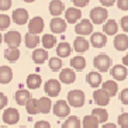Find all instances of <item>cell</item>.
Wrapping results in <instances>:
<instances>
[{
  "mask_svg": "<svg viewBox=\"0 0 128 128\" xmlns=\"http://www.w3.org/2000/svg\"><path fill=\"white\" fill-rule=\"evenodd\" d=\"M0 128H7V127H0Z\"/></svg>",
  "mask_w": 128,
  "mask_h": 128,
  "instance_id": "52",
  "label": "cell"
},
{
  "mask_svg": "<svg viewBox=\"0 0 128 128\" xmlns=\"http://www.w3.org/2000/svg\"><path fill=\"white\" fill-rule=\"evenodd\" d=\"M3 41H4V35H2V34H0V44H2Z\"/></svg>",
  "mask_w": 128,
  "mask_h": 128,
  "instance_id": "50",
  "label": "cell"
},
{
  "mask_svg": "<svg viewBox=\"0 0 128 128\" xmlns=\"http://www.w3.org/2000/svg\"><path fill=\"white\" fill-rule=\"evenodd\" d=\"M110 73L114 78V80H125L128 76V70L125 65H114Z\"/></svg>",
  "mask_w": 128,
  "mask_h": 128,
  "instance_id": "14",
  "label": "cell"
},
{
  "mask_svg": "<svg viewBox=\"0 0 128 128\" xmlns=\"http://www.w3.org/2000/svg\"><path fill=\"white\" fill-rule=\"evenodd\" d=\"M86 102V97H84V93L82 90H70L68 93V103L70 104V107H75V108H80L83 107Z\"/></svg>",
  "mask_w": 128,
  "mask_h": 128,
  "instance_id": "2",
  "label": "cell"
},
{
  "mask_svg": "<svg viewBox=\"0 0 128 128\" xmlns=\"http://www.w3.org/2000/svg\"><path fill=\"white\" fill-rule=\"evenodd\" d=\"M13 79V70L10 69V66H0V83L2 84H7Z\"/></svg>",
  "mask_w": 128,
  "mask_h": 128,
  "instance_id": "25",
  "label": "cell"
},
{
  "mask_svg": "<svg viewBox=\"0 0 128 128\" xmlns=\"http://www.w3.org/2000/svg\"><path fill=\"white\" fill-rule=\"evenodd\" d=\"M26 110L30 116H35V114H40V107H38V98L31 97L28 100V103L26 104Z\"/></svg>",
  "mask_w": 128,
  "mask_h": 128,
  "instance_id": "31",
  "label": "cell"
},
{
  "mask_svg": "<svg viewBox=\"0 0 128 128\" xmlns=\"http://www.w3.org/2000/svg\"><path fill=\"white\" fill-rule=\"evenodd\" d=\"M70 66H72V69H75V70H83V69L86 68V59H84L83 56L72 58Z\"/></svg>",
  "mask_w": 128,
  "mask_h": 128,
  "instance_id": "36",
  "label": "cell"
},
{
  "mask_svg": "<svg viewBox=\"0 0 128 128\" xmlns=\"http://www.w3.org/2000/svg\"><path fill=\"white\" fill-rule=\"evenodd\" d=\"M20 128H27V127H20Z\"/></svg>",
  "mask_w": 128,
  "mask_h": 128,
  "instance_id": "53",
  "label": "cell"
},
{
  "mask_svg": "<svg viewBox=\"0 0 128 128\" xmlns=\"http://www.w3.org/2000/svg\"><path fill=\"white\" fill-rule=\"evenodd\" d=\"M100 3H102V6H104V7H110V6H113L114 3H117V0H98Z\"/></svg>",
  "mask_w": 128,
  "mask_h": 128,
  "instance_id": "47",
  "label": "cell"
},
{
  "mask_svg": "<svg viewBox=\"0 0 128 128\" xmlns=\"http://www.w3.org/2000/svg\"><path fill=\"white\" fill-rule=\"evenodd\" d=\"M49 68H51V70L54 72H58V70H62V60H60V58H51L49 59Z\"/></svg>",
  "mask_w": 128,
  "mask_h": 128,
  "instance_id": "37",
  "label": "cell"
},
{
  "mask_svg": "<svg viewBox=\"0 0 128 128\" xmlns=\"http://www.w3.org/2000/svg\"><path fill=\"white\" fill-rule=\"evenodd\" d=\"M117 6L120 10L128 12V0H117Z\"/></svg>",
  "mask_w": 128,
  "mask_h": 128,
  "instance_id": "42",
  "label": "cell"
},
{
  "mask_svg": "<svg viewBox=\"0 0 128 128\" xmlns=\"http://www.w3.org/2000/svg\"><path fill=\"white\" fill-rule=\"evenodd\" d=\"M75 32L78 35H83V37L93 34V23H92V20H87V18L80 20L79 23L75 26Z\"/></svg>",
  "mask_w": 128,
  "mask_h": 128,
  "instance_id": "7",
  "label": "cell"
},
{
  "mask_svg": "<svg viewBox=\"0 0 128 128\" xmlns=\"http://www.w3.org/2000/svg\"><path fill=\"white\" fill-rule=\"evenodd\" d=\"M65 20L69 24H78L82 20V12L79 7H69L65 10Z\"/></svg>",
  "mask_w": 128,
  "mask_h": 128,
  "instance_id": "11",
  "label": "cell"
},
{
  "mask_svg": "<svg viewBox=\"0 0 128 128\" xmlns=\"http://www.w3.org/2000/svg\"><path fill=\"white\" fill-rule=\"evenodd\" d=\"M4 42L7 44L8 46H17L21 44V34L18 31H7L4 34Z\"/></svg>",
  "mask_w": 128,
  "mask_h": 128,
  "instance_id": "13",
  "label": "cell"
},
{
  "mask_svg": "<svg viewBox=\"0 0 128 128\" xmlns=\"http://www.w3.org/2000/svg\"><path fill=\"white\" fill-rule=\"evenodd\" d=\"M41 84H42V79H41L40 75L31 73V75L27 76V87H28L30 90H37Z\"/></svg>",
  "mask_w": 128,
  "mask_h": 128,
  "instance_id": "24",
  "label": "cell"
},
{
  "mask_svg": "<svg viewBox=\"0 0 128 128\" xmlns=\"http://www.w3.org/2000/svg\"><path fill=\"white\" fill-rule=\"evenodd\" d=\"M10 23H12L10 16H7V14H0V31L7 30L8 27H10Z\"/></svg>",
  "mask_w": 128,
  "mask_h": 128,
  "instance_id": "38",
  "label": "cell"
},
{
  "mask_svg": "<svg viewBox=\"0 0 128 128\" xmlns=\"http://www.w3.org/2000/svg\"><path fill=\"white\" fill-rule=\"evenodd\" d=\"M23 2H26V3H32V2H35V0H23Z\"/></svg>",
  "mask_w": 128,
  "mask_h": 128,
  "instance_id": "51",
  "label": "cell"
},
{
  "mask_svg": "<svg viewBox=\"0 0 128 128\" xmlns=\"http://www.w3.org/2000/svg\"><path fill=\"white\" fill-rule=\"evenodd\" d=\"M93 65L98 72H107L111 66V58L108 55H106V54H100V55L94 58Z\"/></svg>",
  "mask_w": 128,
  "mask_h": 128,
  "instance_id": "4",
  "label": "cell"
},
{
  "mask_svg": "<svg viewBox=\"0 0 128 128\" xmlns=\"http://www.w3.org/2000/svg\"><path fill=\"white\" fill-rule=\"evenodd\" d=\"M117 31H118V24L116 20H107L103 24V32L106 35H117Z\"/></svg>",
  "mask_w": 128,
  "mask_h": 128,
  "instance_id": "26",
  "label": "cell"
},
{
  "mask_svg": "<svg viewBox=\"0 0 128 128\" xmlns=\"http://www.w3.org/2000/svg\"><path fill=\"white\" fill-rule=\"evenodd\" d=\"M38 107H40V113L41 114H48L54 108V104L51 102L49 96H42L38 98Z\"/></svg>",
  "mask_w": 128,
  "mask_h": 128,
  "instance_id": "17",
  "label": "cell"
},
{
  "mask_svg": "<svg viewBox=\"0 0 128 128\" xmlns=\"http://www.w3.org/2000/svg\"><path fill=\"white\" fill-rule=\"evenodd\" d=\"M80 127H82V122H80V120L76 116L68 117L64 121V124H62V128H80Z\"/></svg>",
  "mask_w": 128,
  "mask_h": 128,
  "instance_id": "33",
  "label": "cell"
},
{
  "mask_svg": "<svg viewBox=\"0 0 128 128\" xmlns=\"http://www.w3.org/2000/svg\"><path fill=\"white\" fill-rule=\"evenodd\" d=\"M120 102L122 103V104L128 106V87H127V89H124V90H121V93H120Z\"/></svg>",
  "mask_w": 128,
  "mask_h": 128,
  "instance_id": "40",
  "label": "cell"
},
{
  "mask_svg": "<svg viewBox=\"0 0 128 128\" xmlns=\"http://www.w3.org/2000/svg\"><path fill=\"white\" fill-rule=\"evenodd\" d=\"M90 20L93 24H104L107 20H108V12H107V8L104 6L102 7H94L92 8L90 12Z\"/></svg>",
  "mask_w": 128,
  "mask_h": 128,
  "instance_id": "1",
  "label": "cell"
},
{
  "mask_svg": "<svg viewBox=\"0 0 128 128\" xmlns=\"http://www.w3.org/2000/svg\"><path fill=\"white\" fill-rule=\"evenodd\" d=\"M60 89H62L60 80H56V79H49V80H46L45 84H44V90H45L46 96H49V97L59 96Z\"/></svg>",
  "mask_w": 128,
  "mask_h": 128,
  "instance_id": "6",
  "label": "cell"
},
{
  "mask_svg": "<svg viewBox=\"0 0 128 128\" xmlns=\"http://www.w3.org/2000/svg\"><path fill=\"white\" fill-rule=\"evenodd\" d=\"M54 114L59 118H66L70 114V104H69L66 100H58L55 104H54L52 108Z\"/></svg>",
  "mask_w": 128,
  "mask_h": 128,
  "instance_id": "3",
  "label": "cell"
},
{
  "mask_svg": "<svg viewBox=\"0 0 128 128\" xmlns=\"http://www.w3.org/2000/svg\"><path fill=\"white\" fill-rule=\"evenodd\" d=\"M122 65H125V66H128V54L122 56Z\"/></svg>",
  "mask_w": 128,
  "mask_h": 128,
  "instance_id": "49",
  "label": "cell"
},
{
  "mask_svg": "<svg viewBox=\"0 0 128 128\" xmlns=\"http://www.w3.org/2000/svg\"><path fill=\"white\" fill-rule=\"evenodd\" d=\"M20 120V113H18V110L14 108V107H8V108L4 110V113H3V121L6 122V124L8 125H14L17 124Z\"/></svg>",
  "mask_w": 128,
  "mask_h": 128,
  "instance_id": "9",
  "label": "cell"
},
{
  "mask_svg": "<svg viewBox=\"0 0 128 128\" xmlns=\"http://www.w3.org/2000/svg\"><path fill=\"white\" fill-rule=\"evenodd\" d=\"M92 114H93L100 122H106V121L108 120V113H107V110L103 108V107H96V108H93L92 110Z\"/></svg>",
  "mask_w": 128,
  "mask_h": 128,
  "instance_id": "32",
  "label": "cell"
},
{
  "mask_svg": "<svg viewBox=\"0 0 128 128\" xmlns=\"http://www.w3.org/2000/svg\"><path fill=\"white\" fill-rule=\"evenodd\" d=\"M66 20L60 18V17H54L49 23V28L52 31L54 34H64L66 31Z\"/></svg>",
  "mask_w": 128,
  "mask_h": 128,
  "instance_id": "10",
  "label": "cell"
},
{
  "mask_svg": "<svg viewBox=\"0 0 128 128\" xmlns=\"http://www.w3.org/2000/svg\"><path fill=\"white\" fill-rule=\"evenodd\" d=\"M98 125H100V121H98L93 114L86 116L82 121V127L83 128H98Z\"/></svg>",
  "mask_w": 128,
  "mask_h": 128,
  "instance_id": "30",
  "label": "cell"
},
{
  "mask_svg": "<svg viewBox=\"0 0 128 128\" xmlns=\"http://www.w3.org/2000/svg\"><path fill=\"white\" fill-rule=\"evenodd\" d=\"M44 27H45V23H44L42 17H40V16L32 17L28 21V32H31V34H41L44 31Z\"/></svg>",
  "mask_w": 128,
  "mask_h": 128,
  "instance_id": "8",
  "label": "cell"
},
{
  "mask_svg": "<svg viewBox=\"0 0 128 128\" xmlns=\"http://www.w3.org/2000/svg\"><path fill=\"white\" fill-rule=\"evenodd\" d=\"M4 58L8 60V62H17L20 58V49L17 46H8L6 51H4Z\"/></svg>",
  "mask_w": 128,
  "mask_h": 128,
  "instance_id": "29",
  "label": "cell"
},
{
  "mask_svg": "<svg viewBox=\"0 0 128 128\" xmlns=\"http://www.w3.org/2000/svg\"><path fill=\"white\" fill-rule=\"evenodd\" d=\"M89 2H90V0H72L73 6H75V7H79V8L87 6V4H89Z\"/></svg>",
  "mask_w": 128,
  "mask_h": 128,
  "instance_id": "43",
  "label": "cell"
},
{
  "mask_svg": "<svg viewBox=\"0 0 128 128\" xmlns=\"http://www.w3.org/2000/svg\"><path fill=\"white\" fill-rule=\"evenodd\" d=\"M110 98H111L110 93L107 90H104L103 87L102 89H96L94 93H93V100L98 107H106V106H108Z\"/></svg>",
  "mask_w": 128,
  "mask_h": 128,
  "instance_id": "5",
  "label": "cell"
},
{
  "mask_svg": "<svg viewBox=\"0 0 128 128\" xmlns=\"http://www.w3.org/2000/svg\"><path fill=\"white\" fill-rule=\"evenodd\" d=\"M59 80L65 84H70L76 80V73H75V69H70V68H66V69H62L59 73Z\"/></svg>",
  "mask_w": 128,
  "mask_h": 128,
  "instance_id": "15",
  "label": "cell"
},
{
  "mask_svg": "<svg viewBox=\"0 0 128 128\" xmlns=\"http://www.w3.org/2000/svg\"><path fill=\"white\" fill-rule=\"evenodd\" d=\"M102 86H103V89H104V90L108 92L111 97H113V96H116L117 92H118V84H117L116 80H106Z\"/></svg>",
  "mask_w": 128,
  "mask_h": 128,
  "instance_id": "35",
  "label": "cell"
},
{
  "mask_svg": "<svg viewBox=\"0 0 128 128\" xmlns=\"http://www.w3.org/2000/svg\"><path fill=\"white\" fill-rule=\"evenodd\" d=\"M28 18H30V16H28V12H27L26 8H16L12 14V20L16 24H18V26L27 24L30 21Z\"/></svg>",
  "mask_w": 128,
  "mask_h": 128,
  "instance_id": "12",
  "label": "cell"
},
{
  "mask_svg": "<svg viewBox=\"0 0 128 128\" xmlns=\"http://www.w3.org/2000/svg\"><path fill=\"white\" fill-rule=\"evenodd\" d=\"M90 45H92V44L87 41L83 35H78L76 40L73 41V48H75L76 52H86Z\"/></svg>",
  "mask_w": 128,
  "mask_h": 128,
  "instance_id": "19",
  "label": "cell"
},
{
  "mask_svg": "<svg viewBox=\"0 0 128 128\" xmlns=\"http://www.w3.org/2000/svg\"><path fill=\"white\" fill-rule=\"evenodd\" d=\"M14 98H16V103L18 106H24V107H26V104L31 98V94H30V92L26 90V89H18L14 94Z\"/></svg>",
  "mask_w": 128,
  "mask_h": 128,
  "instance_id": "22",
  "label": "cell"
},
{
  "mask_svg": "<svg viewBox=\"0 0 128 128\" xmlns=\"http://www.w3.org/2000/svg\"><path fill=\"white\" fill-rule=\"evenodd\" d=\"M31 58H32V60H34L37 65H41L48 59V51H46L45 48H37V49L32 51Z\"/></svg>",
  "mask_w": 128,
  "mask_h": 128,
  "instance_id": "21",
  "label": "cell"
},
{
  "mask_svg": "<svg viewBox=\"0 0 128 128\" xmlns=\"http://www.w3.org/2000/svg\"><path fill=\"white\" fill-rule=\"evenodd\" d=\"M41 42L45 49H51L56 44V38H55L54 34H44V37L41 38Z\"/></svg>",
  "mask_w": 128,
  "mask_h": 128,
  "instance_id": "34",
  "label": "cell"
},
{
  "mask_svg": "<svg viewBox=\"0 0 128 128\" xmlns=\"http://www.w3.org/2000/svg\"><path fill=\"white\" fill-rule=\"evenodd\" d=\"M49 13L54 17H59L62 13H65V4L60 0H52L49 3Z\"/></svg>",
  "mask_w": 128,
  "mask_h": 128,
  "instance_id": "23",
  "label": "cell"
},
{
  "mask_svg": "<svg viewBox=\"0 0 128 128\" xmlns=\"http://www.w3.org/2000/svg\"><path fill=\"white\" fill-rule=\"evenodd\" d=\"M6 106H7V97H6V94L4 93L0 92V110H3Z\"/></svg>",
  "mask_w": 128,
  "mask_h": 128,
  "instance_id": "46",
  "label": "cell"
},
{
  "mask_svg": "<svg viewBox=\"0 0 128 128\" xmlns=\"http://www.w3.org/2000/svg\"><path fill=\"white\" fill-rule=\"evenodd\" d=\"M120 26H121V28H122V31H124V32H128V16H125V17H122V18H121Z\"/></svg>",
  "mask_w": 128,
  "mask_h": 128,
  "instance_id": "44",
  "label": "cell"
},
{
  "mask_svg": "<svg viewBox=\"0 0 128 128\" xmlns=\"http://www.w3.org/2000/svg\"><path fill=\"white\" fill-rule=\"evenodd\" d=\"M24 42H26V46L27 48H37V45L41 42V38L38 37V34H31V32H27L24 35Z\"/></svg>",
  "mask_w": 128,
  "mask_h": 128,
  "instance_id": "27",
  "label": "cell"
},
{
  "mask_svg": "<svg viewBox=\"0 0 128 128\" xmlns=\"http://www.w3.org/2000/svg\"><path fill=\"white\" fill-rule=\"evenodd\" d=\"M12 7V0H0V10L6 12Z\"/></svg>",
  "mask_w": 128,
  "mask_h": 128,
  "instance_id": "41",
  "label": "cell"
},
{
  "mask_svg": "<svg viewBox=\"0 0 128 128\" xmlns=\"http://www.w3.org/2000/svg\"><path fill=\"white\" fill-rule=\"evenodd\" d=\"M118 125L121 128H128V113H122L118 117Z\"/></svg>",
  "mask_w": 128,
  "mask_h": 128,
  "instance_id": "39",
  "label": "cell"
},
{
  "mask_svg": "<svg viewBox=\"0 0 128 128\" xmlns=\"http://www.w3.org/2000/svg\"><path fill=\"white\" fill-rule=\"evenodd\" d=\"M86 82L89 86L94 87V89H97L100 87L103 82V78H102V73H98V72H89L86 75Z\"/></svg>",
  "mask_w": 128,
  "mask_h": 128,
  "instance_id": "18",
  "label": "cell"
},
{
  "mask_svg": "<svg viewBox=\"0 0 128 128\" xmlns=\"http://www.w3.org/2000/svg\"><path fill=\"white\" fill-rule=\"evenodd\" d=\"M90 44L94 48H103L107 44V37L104 32H93L90 37Z\"/></svg>",
  "mask_w": 128,
  "mask_h": 128,
  "instance_id": "16",
  "label": "cell"
},
{
  "mask_svg": "<svg viewBox=\"0 0 128 128\" xmlns=\"http://www.w3.org/2000/svg\"><path fill=\"white\" fill-rule=\"evenodd\" d=\"M114 48L117 51H127L128 49V35L127 34H117L114 38Z\"/></svg>",
  "mask_w": 128,
  "mask_h": 128,
  "instance_id": "20",
  "label": "cell"
},
{
  "mask_svg": "<svg viewBox=\"0 0 128 128\" xmlns=\"http://www.w3.org/2000/svg\"><path fill=\"white\" fill-rule=\"evenodd\" d=\"M70 52H72V46H70V44H68L66 41H62V42H59V44L56 45V55L59 58L69 56Z\"/></svg>",
  "mask_w": 128,
  "mask_h": 128,
  "instance_id": "28",
  "label": "cell"
},
{
  "mask_svg": "<svg viewBox=\"0 0 128 128\" xmlns=\"http://www.w3.org/2000/svg\"><path fill=\"white\" fill-rule=\"evenodd\" d=\"M102 128H117V125L113 124V122H106V124L103 125Z\"/></svg>",
  "mask_w": 128,
  "mask_h": 128,
  "instance_id": "48",
  "label": "cell"
},
{
  "mask_svg": "<svg viewBox=\"0 0 128 128\" xmlns=\"http://www.w3.org/2000/svg\"><path fill=\"white\" fill-rule=\"evenodd\" d=\"M34 128H51V124H49L48 121H37L34 125Z\"/></svg>",
  "mask_w": 128,
  "mask_h": 128,
  "instance_id": "45",
  "label": "cell"
}]
</instances>
